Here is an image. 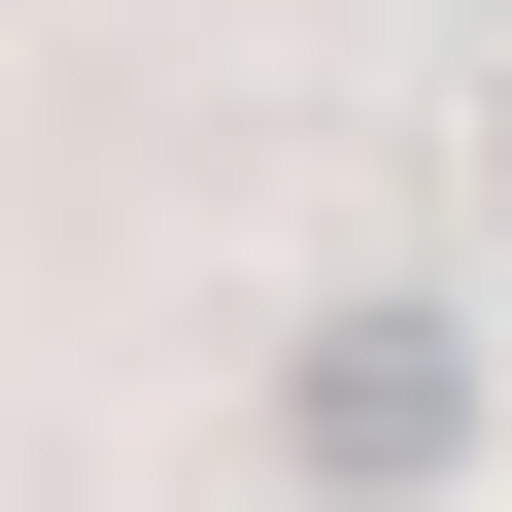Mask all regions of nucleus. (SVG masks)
I'll use <instances>...</instances> for the list:
<instances>
[{"instance_id": "f257e3e1", "label": "nucleus", "mask_w": 512, "mask_h": 512, "mask_svg": "<svg viewBox=\"0 0 512 512\" xmlns=\"http://www.w3.org/2000/svg\"><path fill=\"white\" fill-rule=\"evenodd\" d=\"M444 444H478V342L444 308H342L308 342V478H444Z\"/></svg>"}]
</instances>
